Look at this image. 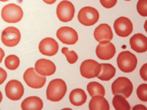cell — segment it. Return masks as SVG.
<instances>
[{"label":"cell","mask_w":147,"mask_h":110,"mask_svg":"<svg viewBox=\"0 0 147 110\" xmlns=\"http://www.w3.org/2000/svg\"><path fill=\"white\" fill-rule=\"evenodd\" d=\"M133 91V85L127 77H118L112 84L113 94H121L125 98H128Z\"/></svg>","instance_id":"cell-4"},{"label":"cell","mask_w":147,"mask_h":110,"mask_svg":"<svg viewBox=\"0 0 147 110\" xmlns=\"http://www.w3.org/2000/svg\"><path fill=\"white\" fill-rule=\"evenodd\" d=\"M45 3H47V4H53L57 0H43Z\"/></svg>","instance_id":"cell-33"},{"label":"cell","mask_w":147,"mask_h":110,"mask_svg":"<svg viewBox=\"0 0 147 110\" xmlns=\"http://www.w3.org/2000/svg\"><path fill=\"white\" fill-rule=\"evenodd\" d=\"M56 35L59 40L65 45H74L78 40V35L73 28L63 26L58 30Z\"/></svg>","instance_id":"cell-12"},{"label":"cell","mask_w":147,"mask_h":110,"mask_svg":"<svg viewBox=\"0 0 147 110\" xmlns=\"http://www.w3.org/2000/svg\"><path fill=\"white\" fill-rule=\"evenodd\" d=\"M57 16L58 18L63 22H68L74 18L75 7L73 4L67 1L64 0L59 3L57 7Z\"/></svg>","instance_id":"cell-9"},{"label":"cell","mask_w":147,"mask_h":110,"mask_svg":"<svg viewBox=\"0 0 147 110\" xmlns=\"http://www.w3.org/2000/svg\"><path fill=\"white\" fill-rule=\"evenodd\" d=\"M89 109L90 110H109V104L104 96L95 95L90 101Z\"/></svg>","instance_id":"cell-20"},{"label":"cell","mask_w":147,"mask_h":110,"mask_svg":"<svg viewBox=\"0 0 147 110\" xmlns=\"http://www.w3.org/2000/svg\"><path fill=\"white\" fill-rule=\"evenodd\" d=\"M71 104L74 106H82L87 100L86 92L82 89H75L71 90L69 95Z\"/></svg>","instance_id":"cell-19"},{"label":"cell","mask_w":147,"mask_h":110,"mask_svg":"<svg viewBox=\"0 0 147 110\" xmlns=\"http://www.w3.org/2000/svg\"><path fill=\"white\" fill-rule=\"evenodd\" d=\"M137 12L142 17H147V0H139L136 5Z\"/></svg>","instance_id":"cell-27"},{"label":"cell","mask_w":147,"mask_h":110,"mask_svg":"<svg viewBox=\"0 0 147 110\" xmlns=\"http://www.w3.org/2000/svg\"><path fill=\"white\" fill-rule=\"evenodd\" d=\"M101 5L105 8H112L117 3L118 0H100Z\"/></svg>","instance_id":"cell-28"},{"label":"cell","mask_w":147,"mask_h":110,"mask_svg":"<svg viewBox=\"0 0 147 110\" xmlns=\"http://www.w3.org/2000/svg\"><path fill=\"white\" fill-rule=\"evenodd\" d=\"M7 76V74L5 72V70L0 67V85H2L4 81H6Z\"/></svg>","instance_id":"cell-30"},{"label":"cell","mask_w":147,"mask_h":110,"mask_svg":"<svg viewBox=\"0 0 147 110\" xmlns=\"http://www.w3.org/2000/svg\"><path fill=\"white\" fill-rule=\"evenodd\" d=\"M116 53V49L110 41H103L96 47V55L101 60H109Z\"/></svg>","instance_id":"cell-13"},{"label":"cell","mask_w":147,"mask_h":110,"mask_svg":"<svg viewBox=\"0 0 147 110\" xmlns=\"http://www.w3.org/2000/svg\"><path fill=\"white\" fill-rule=\"evenodd\" d=\"M113 105L116 110H130L129 103L121 94H116L113 99Z\"/></svg>","instance_id":"cell-23"},{"label":"cell","mask_w":147,"mask_h":110,"mask_svg":"<svg viewBox=\"0 0 147 110\" xmlns=\"http://www.w3.org/2000/svg\"><path fill=\"white\" fill-rule=\"evenodd\" d=\"M136 94L138 98L141 99V101L146 102L147 101V85L146 84H141V86L137 88Z\"/></svg>","instance_id":"cell-26"},{"label":"cell","mask_w":147,"mask_h":110,"mask_svg":"<svg viewBox=\"0 0 147 110\" xmlns=\"http://www.w3.org/2000/svg\"><path fill=\"white\" fill-rule=\"evenodd\" d=\"M2 100H3V94H2V92L0 90V103L2 102Z\"/></svg>","instance_id":"cell-34"},{"label":"cell","mask_w":147,"mask_h":110,"mask_svg":"<svg viewBox=\"0 0 147 110\" xmlns=\"http://www.w3.org/2000/svg\"><path fill=\"white\" fill-rule=\"evenodd\" d=\"M23 110H40L43 109V101L37 96H30L25 99L22 103Z\"/></svg>","instance_id":"cell-18"},{"label":"cell","mask_w":147,"mask_h":110,"mask_svg":"<svg viewBox=\"0 0 147 110\" xmlns=\"http://www.w3.org/2000/svg\"><path fill=\"white\" fill-rule=\"evenodd\" d=\"M146 109V108L145 106L141 105V104H139V105H137V106L134 107V109Z\"/></svg>","instance_id":"cell-32"},{"label":"cell","mask_w":147,"mask_h":110,"mask_svg":"<svg viewBox=\"0 0 147 110\" xmlns=\"http://www.w3.org/2000/svg\"><path fill=\"white\" fill-rule=\"evenodd\" d=\"M39 50L43 55L51 57L55 55L59 51V44L53 38L47 37L40 41Z\"/></svg>","instance_id":"cell-14"},{"label":"cell","mask_w":147,"mask_h":110,"mask_svg":"<svg viewBox=\"0 0 147 110\" xmlns=\"http://www.w3.org/2000/svg\"><path fill=\"white\" fill-rule=\"evenodd\" d=\"M5 93L7 99L11 100H19L23 96V85L18 80L8 81L5 86Z\"/></svg>","instance_id":"cell-10"},{"label":"cell","mask_w":147,"mask_h":110,"mask_svg":"<svg viewBox=\"0 0 147 110\" xmlns=\"http://www.w3.org/2000/svg\"><path fill=\"white\" fill-rule=\"evenodd\" d=\"M67 87L62 79H54L49 82L46 90V96L52 102H59L67 93Z\"/></svg>","instance_id":"cell-1"},{"label":"cell","mask_w":147,"mask_h":110,"mask_svg":"<svg viewBox=\"0 0 147 110\" xmlns=\"http://www.w3.org/2000/svg\"><path fill=\"white\" fill-rule=\"evenodd\" d=\"M20 65V59L16 55H9L5 59V67L8 70L18 69Z\"/></svg>","instance_id":"cell-24"},{"label":"cell","mask_w":147,"mask_h":110,"mask_svg":"<svg viewBox=\"0 0 147 110\" xmlns=\"http://www.w3.org/2000/svg\"><path fill=\"white\" fill-rule=\"evenodd\" d=\"M62 53L64 54L67 58V62L70 64H74L75 63H77V61L78 60V56H77V53L75 51H69L68 48L67 47H63L62 49Z\"/></svg>","instance_id":"cell-25"},{"label":"cell","mask_w":147,"mask_h":110,"mask_svg":"<svg viewBox=\"0 0 147 110\" xmlns=\"http://www.w3.org/2000/svg\"><path fill=\"white\" fill-rule=\"evenodd\" d=\"M1 2H7V1H8V0H0Z\"/></svg>","instance_id":"cell-35"},{"label":"cell","mask_w":147,"mask_h":110,"mask_svg":"<svg viewBox=\"0 0 147 110\" xmlns=\"http://www.w3.org/2000/svg\"><path fill=\"white\" fill-rule=\"evenodd\" d=\"M35 69L40 75L44 76H52L56 72V66L52 61L40 58L39 59L35 65Z\"/></svg>","instance_id":"cell-15"},{"label":"cell","mask_w":147,"mask_h":110,"mask_svg":"<svg viewBox=\"0 0 147 110\" xmlns=\"http://www.w3.org/2000/svg\"><path fill=\"white\" fill-rule=\"evenodd\" d=\"M100 74L98 75V79L101 81H109L116 74V68L109 63H100Z\"/></svg>","instance_id":"cell-21"},{"label":"cell","mask_w":147,"mask_h":110,"mask_svg":"<svg viewBox=\"0 0 147 110\" xmlns=\"http://www.w3.org/2000/svg\"><path fill=\"white\" fill-rule=\"evenodd\" d=\"M125 1H131V0H125Z\"/></svg>","instance_id":"cell-36"},{"label":"cell","mask_w":147,"mask_h":110,"mask_svg":"<svg viewBox=\"0 0 147 110\" xmlns=\"http://www.w3.org/2000/svg\"><path fill=\"white\" fill-rule=\"evenodd\" d=\"M87 90L91 97L95 95H100V96H105V90L104 86L98 83V82H90L87 85Z\"/></svg>","instance_id":"cell-22"},{"label":"cell","mask_w":147,"mask_h":110,"mask_svg":"<svg viewBox=\"0 0 147 110\" xmlns=\"http://www.w3.org/2000/svg\"><path fill=\"white\" fill-rule=\"evenodd\" d=\"M117 63L118 68L123 72L130 73L136 69L137 65V58L132 53L123 51L118 54Z\"/></svg>","instance_id":"cell-2"},{"label":"cell","mask_w":147,"mask_h":110,"mask_svg":"<svg viewBox=\"0 0 147 110\" xmlns=\"http://www.w3.org/2000/svg\"><path fill=\"white\" fill-rule=\"evenodd\" d=\"M4 55H5V53L3 51V49L0 48V63H2L3 59L4 58Z\"/></svg>","instance_id":"cell-31"},{"label":"cell","mask_w":147,"mask_h":110,"mask_svg":"<svg viewBox=\"0 0 147 110\" xmlns=\"http://www.w3.org/2000/svg\"><path fill=\"white\" fill-rule=\"evenodd\" d=\"M2 18L8 23L19 22L23 18V11L22 7L14 3H9L4 6L1 12Z\"/></svg>","instance_id":"cell-3"},{"label":"cell","mask_w":147,"mask_h":110,"mask_svg":"<svg viewBox=\"0 0 147 110\" xmlns=\"http://www.w3.org/2000/svg\"><path fill=\"white\" fill-rule=\"evenodd\" d=\"M115 33L120 37H127L133 30V25L131 20L125 17L118 18L113 24Z\"/></svg>","instance_id":"cell-11"},{"label":"cell","mask_w":147,"mask_h":110,"mask_svg":"<svg viewBox=\"0 0 147 110\" xmlns=\"http://www.w3.org/2000/svg\"><path fill=\"white\" fill-rule=\"evenodd\" d=\"M100 69H101V67L98 62L92 59H87V60H85L81 64L80 72L83 77L87 78V79H91V78H94L98 76L100 72Z\"/></svg>","instance_id":"cell-7"},{"label":"cell","mask_w":147,"mask_h":110,"mask_svg":"<svg viewBox=\"0 0 147 110\" xmlns=\"http://www.w3.org/2000/svg\"><path fill=\"white\" fill-rule=\"evenodd\" d=\"M94 37L95 40L99 43L103 41H110L113 37L111 27L108 24H101L94 30Z\"/></svg>","instance_id":"cell-16"},{"label":"cell","mask_w":147,"mask_h":110,"mask_svg":"<svg viewBox=\"0 0 147 110\" xmlns=\"http://www.w3.org/2000/svg\"><path fill=\"white\" fill-rule=\"evenodd\" d=\"M23 79L26 85L33 89L42 88L46 82V77L37 73L33 67H30L25 72Z\"/></svg>","instance_id":"cell-6"},{"label":"cell","mask_w":147,"mask_h":110,"mask_svg":"<svg viewBox=\"0 0 147 110\" xmlns=\"http://www.w3.org/2000/svg\"><path fill=\"white\" fill-rule=\"evenodd\" d=\"M130 45L132 50L138 53H145L147 51V38L146 36L141 33L136 34L130 39Z\"/></svg>","instance_id":"cell-17"},{"label":"cell","mask_w":147,"mask_h":110,"mask_svg":"<svg viewBox=\"0 0 147 110\" xmlns=\"http://www.w3.org/2000/svg\"><path fill=\"white\" fill-rule=\"evenodd\" d=\"M78 21L86 26H90L96 24L100 18L99 12L92 7H84L78 12Z\"/></svg>","instance_id":"cell-5"},{"label":"cell","mask_w":147,"mask_h":110,"mask_svg":"<svg viewBox=\"0 0 147 110\" xmlns=\"http://www.w3.org/2000/svg\"><path fill=\"white\" fill-rule=\"evenodd\" d=\"M20 30L16 27H7L2 32L1 40L3 44L7 47H14L18 45L21 40Z\"/></svg>","instance_id":"cell-8"},{"label":"cell","mask_w":147,"mask_h":110,"mask_svg":"<svg viewBox=\"0 0 147 110\" xmlns=\"http://www.w3.org/2000/svg\"><path fill=\"white\" fill-rule=\"evenodd\" d=\"M146 71H147V64H144L142 66V67L140 70V75H141V78L144 81H147V76H146Z\"/></svg>","instance_id":"cell-29"}]
</instances>
